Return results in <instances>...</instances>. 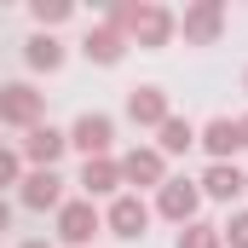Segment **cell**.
<instances>
[{"label": "cell", "instance_id": "1", "mask_svg": "<svg viewBox=\"0 0 248 248\" xmlns=\"http://www.w3.org/2000/svg\"><path fill=\"white\" fill-rule=\"evenodd\" d=\"M110 29L133 35L139 46H168V35L179 29V17L168 6H156V0H122V6H110Z\"/></svg>", "mask_w": 248, "mask_h": 248}, {"label": "cell", "instance_id": "2", "mask_svg": "<svg viewBox=\"0 0 248 248\" xmlns=\"http://www.w3.org/2000/svg\"><path fill=\"white\" fill-rule=\"evenodd\" d=\"M41 110H46V98H41L29 81H6V87H0V122L35 127V122H41Z\"/></svg>", "mask_w": 248, "mask_h": 248}, {"label": "cell", "instance_id": "3", "mask_svg": "<svg viewBox=\"0 0 248 248\" xmlns=\"http://www.w3.org/2000/svg\"><path fill=\"white\" fill-rule=\"evenodd\" d=\"M69 144H75V150H87V162H93V156H110V144H116V122H110V116H98V110H87L81 122L69 127Z\"/></svg>", "mask_w": 248, "mask_h": 248}, {"label": "cell", "instance_id": "4", "mask_svg": "<svg viewBox=\"0 0 248 248\" xmlns=\"http://www.w3.org/2000/svg\"><path fill=\"white\" fill-rule=\"evenodd\" d=\"M98 225H104V219H98V208H93L87 196H75V202H63V208H58V237H63V243H75V248L93 243Z\"/></svg>", "mask_w": 248, "mask_h": 248}, {"label": "cell", "instance_id": "5", "mask_svg": "<svg viewBox=\"0 0 248 248\" xmlns=\"http://www.w3.org/2000/svg\"><path fill=\"white\" fill-rule=\"evenodd\" d=\"M179 29H185V41H219V29H225V6L219 0H196V6H185V17H179Z\"/></svg>", "mask_w": 248, "mask_h": 248}, {"label": "cell", "instance_id": "6", "mask_svg": "<svg viewBox=\"0 0 248 248\" xmlns=\"http://www.w3.org/2000/svg\"><path fill=\"white\" fill-rule=\"evenodd\" d=\"M104 225H110L116 237H127V243H139V237H144V225H150V208H144L139 196H116V202H110V214H104Z\"/></svg>", "mask_w": 248, "mask_h": 248}, {"label": "cell", "instance_id": "7", "mask_svg": "<svg viewBox=\"0 0 248 248\" xmlns=\"http://www.w3.org/2000/svg\"><path fill=\"white\" fill-rule=\"evenodd\" d=\"M196 202H202V190L190 185V179H162V196H156V208H162L168 219L190 225V219H196Z\"/></svg>", "mask_w": 248, "mask_h": 248}, {"label": "cell", "instance_id": "8", "mask_svg": "<svg viewBox=\"0 0 248 248\" xmlns=\"http://www.w3.org/2000/svg\"><path fill=\"white\" fill-rule=\"evenodd\" d=\"M63 150H69V133H58V127H46V122H35L29 139H23V156H29L35 168H52Z\"/></svg>", "mask_w": 248, "mask_h": 248}, {"label": "cell", "instance_id": "9", "mask_svg": "<svg viewBox=\"0 0 248 248\" xmlns=\"http://www.w3.org/2000/svg\"><path fill=\"white\" fill-rule=\"evenodd\" d=\"M17 185H23V202H29V208H63V179H58V168H35V173H23Z\"/></svg>", "mask_w": 248, "mask_h": 248}, {"label": "cell", "instance_id": "10", "mask_svg": "<svg viewBox=\"0 0 248 248\" xmlns=\"http://www.w3.org/2000/svg\"><path fill=\"white\" fill-rule=\"evenodd\" d=\"M127 116L139 127H162L173 110H168V93H162V87H133V93H127Z\"/></svg>", "mask_w": 248, "mask_h": 248}, {"label": "cell", "instance_id": "11", "mask_svg": "<svg viewBox=\"0 0 248 248\" xmlns=\"http://www.w3.org/2000/svg\"><path fill=\"white\" fill-rule=\"evenodd\" d=\"M122 185H162L168 173H162V150H127L122 162Z\"/></svg>", "mask_w": 248, "mask_h": 248}, {"label": "cell", "instance_id": "12", "mask_svg": "<svg viewBox=\"0 0 248 248\" xmlns=\"http://www.w3.org/2000/svg\"><path fill=\"white\" fill-rule=\"evenodd\" d=\"M243 185H248V179H243V168H237V162H214V168L196 179V190H202V196H214V202H231Z\"/></svg>", "mask_w": 248, "mask_h": 248}, {"label": "cell", "instance_id": "13", "mask_svg": "<svg viewBox=\"0 0 248 248\" xmlns=\"http://www.w3.org/2000/svg\"><path fill=\"white\" fill-rule=\"evenodd\" d=\"M81 46H87V58H93V63H122V52H127V35H122V29H110V23H93Z\"/></svg>", "mask_w": 248, "mask_h": 248}, {"label": "cell", "instance_id": "14", "mask_svg": "<svg viewBox=\"0 0 248 248\" xmlns=\"http://www.w3.org/2000/svg\"><path fill=\"white\" fill-rule=\"evenodd\" d=\"M202 144H208V156H214V162H231V150L243 144V133H237L231 116H214V122L202 127Z\"/></svg>", "mask_w": 248, "mask_h": 248}, {"label": "cell", "instance_id": "15", "mask_svg": "<svg viewBox=\"0 0 248 248\" xmlns=\"http://www.w3.org/2000/svg\"><path fill=\"white\" fill-rule=\"evenodd\" d=\"M81 185H87V202H93V196H110V190L122 185V168H116L110 156H93V162L81 168Z\"/></svg>", "mask_w": 248, "mask_h": 248}, {"label": "cell", "instance_id": "16", "mask_svg": "<svg viewBox=\"0 0 248 248\" xmlns=\"http://www.w3.org/2000/svg\"><path fill=\"white\" fill-rule=\"evenodd\" d=\"M190 144H196V127H190L185 116H168V122L156 127V150H162V156H185Z\"/></svg>", "mask_w": 248, "mask_h": 248}, {"label": "cell", "instance_id": "17", "mask_svg": "<svg viewBox=\"0 0 248 248\" xmlns=\"http://www.w3.org/2000/svg\"><path fill=\"white\" fill-rule=\"evenodd\" d=\"M23 58L35 63V69H58V63H63V46L52 41V35H46V29H41V35H29V46H23Z\"/></svg>", "mask_w": 248, "mask_h": 248}, {"label": "cell", "instance_id": "18", "mask_svg": "<svg viewBox=\"0 0 248 248\" xmlns=\"http://www.w3.org/2000/svg\"><path fill=\"white\" fill-rule=\"evenodd\" d=\"M179 248H225V243H219V225L190 219V225H179Z\"/></svg>", "mask_w": 248, "mask_h": 248}, {"label": "cell", "instance_id": "19", "mask_svg": "<svg viewBox=\"0 0 248 248\" xmlns=\"http://www.w3.org/2000/svg\"><path fill=\"white\" fill-rule=\"evenodd\" d=\"M219 243H231V248H248V208H237L225 225H219Z\"/></svg>", "mask_w": 248, "mask_h": 248}, {"label": "cell", "instance_id": "20", "mask_svg": "<svg viewBox=\"0 0 248 248\" xmlns=\"http://www.w3.org/2000/svg\"><path fill=\"white\" fill-rule=\"evenodd\" d=\"M29 12H35V23H41V29H52V23H63V17H69V0H35Z\"/></svg>", "mask_w": 248, "mask_h": 248}, {"label": "cell", "instance_id": "21", "mask_svg": "<svg viewBox=\"0 0 248 248\" xmlns=\"http://www.w3.org/2000/svg\"><path fill=\"white\" fill-rule=\"evenodd\" d=\"M0 185H17V156L0 150Z\"/></svg>", "mask_w": 248, "mask_h": 248}, {"label": "cell", "instance_id": "22", "mask_svg": "<svg viewBox=\"0 0 248 248\" xmlns=\"http://www.w3.org/2000/svg\"><path fill=\"white\" fill-rule=\"evenodd\" d=\"M6 225H12V208H6V196H0V231H6Z\"/></svg>", "mask_w": 248, "mask_h": 248}, {"label": "cell", "instance_id": "23", "mask_svg": "<svg viewBox=\"0 0 248 248\" xmlns=\"http://www.w3.org/2000/svg\"><path fill=\"white\" fill-rule=\"evenodd\" d=\"M237 133H243V144H248V116H243V122H237Z\"/></svg>", "mask_w": 248, "mask_h": 248}, {"label": "cell", "instance_id": "24", "mask_svg": "<svg viewBox=\"0 0 248 248\" xmlns=\"http://www.w3.org/2000/svg\"><path fill=\"white\" fill-rule=\"evenodd\" d=\"M23 248H52V243H23Z\"/></svg>", "mask_w": 248, "mask_h": 248}, {"label": "cell", "instance_id": "25", "mask_svg": "<svg viewBox=\"0 0 248 248\" xmlns=\"http://www.w3.org/2000/svg\"><path fill=\"white\" fill-rule=\"evenodd\" d=\"M243 87H248V69H243Z\"/></svg>", "mask_w": 248, "mask_h": 248}]
</instances>
